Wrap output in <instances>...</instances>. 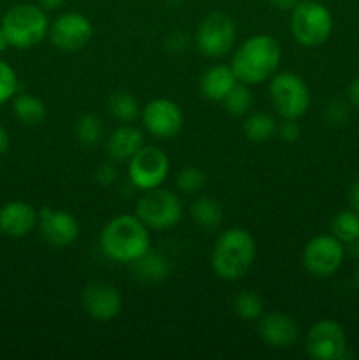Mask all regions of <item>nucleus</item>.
Listing matches in <instances>:
<instances>
[{"instance_id": "c85d7f7f", "label": "nucleus", "mask_w": 359, "mask_h": 360, "mask_svg": "<svg viewBox=\"0 0 359 360\" xmlns=\"http://www.w3.org/2000/svg\"><path fill=\"white\" fill-rule=\"evenodd\" d=\"M175 183L180 193L194 195V193H199L201 190L206 186V174H204L201 169L190 165V167H183L182 171L176 174Z\"/></svg>"}, {"instance_id": "b1692460", "label": "nucleus", "mask_w": 359, "mask_h": 360, "mask_svg": "<svg viewBox=\"0 0 359 360\" xmlns=\"http://www.w3.org/2000/svg\"><path fill=\"white\" fill-rule=\"evenodd\" d=\"M108 109L120 123H132L141 115L139 102L129 91H113L108 98Z\"/></svg>"}, {"instance_id": "c9c22d12", "label": "nucleus", "mask_w": 359, "mask_h": 360, "mask_svg": "<svg viewBox=\"0 0 359 360\" xmlns=\"http://www.w3.org/2000/svg\"><path fill=\"white\" fill-rule=\"evenodd\" d=\"M267 2H270L275 9L289 11V13H291V11L298 6L299 0H267Z\"/></svg>"}, {"instance_id": "7c9ffc66", "label": "nucleus", "mask_w": 359, "mask_h": 360, "mask_svg": "<svg viewBox=\"0 0 359 360\" xmlns=\"http://www.w3.org/2000/svg\"><path fill=\"white\" fill-rule=\"evenodd\" d=\"M348 116H351V108L347 102L334 101L326 108V120L331 125H344L348 122Z\"/></svg>"}, {"instance_id": "5701e85b", "label": "nucleus", "mask_w": 359, "mask_h": 360, "mask_svg": "<svg viewBox=\"0 0 359 360\" xmlns=\"http://www.w3.org/2000/svg\"><path fill=\"white\" fill-rule=\"evenodd\" d=\"M13 112L27 127L41 125L46 118V105L41 98L34 97V95L21 94L14 95L13 98Z\"/></svg>"}, {"instance_id": "7ed1b4c3", "label": "nucleus", "mask_w": 359, "mask_h": 360, "mask_svg": "<svg viewBox=\"0 0 359 360\" xmlns=\"http://www.w3.org/2000/svg\"><path fill=\"white\" fill-rule=\"evenodd\" d=\"M257 246L246 229L231 227L222 232L211 252L213 273L224 281L241 280L253 266Z\"/></svg>"}, {"instance_id": "72a5a7b5", "label": "nucleus", "mask_w": 359, "mask_h": 360, "mask_svg": "<svg viewBox=\"0 0 359 360\" xmlns=\"http://www.w3.org/2000/svg\"><path fill=\"white\" fill-rule=\"evenodd\" d=\"M278 137L285 143H296L301 136V129H299L298 120H284V122L278 125Z\"/></svg>"}, {"instance_id": "f257e3e1", "label": "nucleus", "mask_w": 359, "mask_h": 360, "mask_svg": "<svg viewBox=\"0 0 359 360\" xmlns=\"http://www.w3.org/2000/svg\"><path fill=\"white\" fill-rule=\"evenodd\" d=\"M282 62V48L273 35L257 34L236 48L231 69L239 83L248 86L270 81L278 72Z\"/></svg>"}, {"instance_id": "f03ea898", "label": "nucleus", "mask_w": 359, "mask_h": 360, "mask_svg": "<svg viewBox=\"0 0 359 360\" xmlns=\"http://www.w3.org/2000/svg\"><path fill=\"white\" fill-rule=\"evenodd\" d=\"M99 245L113 262L132 264L151 248L150 229L136 214H118L104 225Z\"/></svg>"}, {"instance_id": "aec40b11", "label": "nucleus", "mask_w": 359, "mask_h": 360, "mask_svg": "<svg viewBox=\"0 0 359 360\" xmlns=\"http://www.w3.org/2000/svg\"><path fill=\"white\" fill-rule=\"evenodd\" d=\"M129 266L134 276L143 283H158V281L168 280L169 274H171V262H169L168 257L151 248Z\"/></svg>"}, {"instance_id": "6ab92c4d", "label": "nucleus", "mask_w": 359, "mask_h": 360, "mask_svg": "<svg viewBox=\"0 0 359 360\" xmlns=\"http://www.w3.org/2000/svg\"><path fill=\"white\" fill-rule=\"evenodd\" d=\"M238 77L232 72L231 65H213L206 69L201 76L199 88L204 98L213 102H222L229 91L236 86Z\"/></svg>"}, {"instance_id": "a878e982", "label": "nucleus", "mask_w": 359, "mask_h": 360, "mask_svg": "<svg viewBox=\"0 0 359 360\" xmlns=\"http://www.w3.org/2000/svg\"><path fill=\"white\" fill-rule=\"evenodd\" d=\"M232 309L243 322H256L264 315V299L257 292L243 290L232 299Z\"/></svg>"}, {"instance_id": "393cba45", "label": "nucleus", "mask_w": 359, "mask_h": 360, "mask_svg": "<svg viewBox=\"0 0 359 360\" xmlns=\"http://www.w3.org/2000/svg\"><path fill=\"white\" fill-rule=\"evenodd\" d=\"M74 134H76L77 143L83 146H95L104 137V123L97 115L92 112H84L76 120V127H74Z\"/></svg>"}, {"instance_id": "79ce46f5", "label": "nucleus", "mask_w": 359, "mask_h": 360, "mask_svg": "<svg viewBox=\"0 0 359 360\" xmlns=\"http://www.w3.org/2000/svg\"><path fill=\"white\" fill-rule=\"evenodd\" d=\"M168 4H171V6H178V4H182L183 0H165Z\"/></svg>"}, {"instance_id": "ea45409f", "label": "nucleus", "mask_w": 359, "mask_h": 360, "mask_svg": "<svg viewBox=\"0 0 359 360\" xmlns=\"http://www.w3.org/2000/svg\"><path fill=\"white\" fill-rule=\"evenodd\" d=\"M345 253H348V255L354 257V259H359V239L345 245Z\"/></svg>"}, {"instance_id": "37998d69", "label": "nucleus", "mask_w": 359, "mask_h": 360, "mask_svg": "<svg viewBox=\"0 0 359 360\" xmlns=\"http://www.w3.org/2000/svg\"><path fill=\"white\" fill-rule=\"evenodd\" d=\"M355 285L359 287V266H358V271H355Z\"/></svg>"}, {"instance_id": "f3484780", "label": "nucleus", "mask_w": 359, "mask_h": 360, "mask_svg": "<svg viewBox=\"0 0 359 360\" xmlns=\"http://www.w3.org/2000/svg\"><path fill=\"white\" fill-rule=\"evenodd\" d=\"M37 224L39 211L25 200H11L0 207V232L7 238H25Z\"/></svg>"}, {"instance_id": "2f4dec72", "label": "nucleus", "mask_w": 359, "mask_h": 360, "mask_svg": "<svg viewBox=\"0 0 359 360\" xmlns=\"http://www.w3.org/2000/svg\"><path fill=\"white\" fill-rule=\"evenodd\" d=\"M94 178L101 186L115 185L116 179H118V167H116V162H102V164L95 169Z\"/></svg>"}, {"instance_id": "1a4fd4ad", "label": "nucleus", "mask_w": 359, "mask_h": 360, "mask_svg": "<svg viewBox=\"0 0 359 360\" xmlns=\"http://www.w3.org/2000/svg\"><path fill=\"white\" fill-rule=\"evenodd\" d=\"M345 245L333 234H319L303 248L301 262L306 273L315 278H329L340 271L345 259Z\"/></svg>"}, {"instance_id": "f704fd0d", "label": "nucleus", "mask_w": 359, "mask_h": 360, "mask_svg": "<svg viewBox=\"0 0 359 360\" xmlns=\"http://www.w3.org/2000/svg\"><path fill=\"white\" fill-rule=\"evenodd\" d=\"M347 97H348V104L359 109V76L355 77V79H352V83L348 84Z\"/></svg>"}, {"instance_id": "58836bf2", "label": "nucleus", "mask_w": 359, "mask_h": 360, "mask_svg": "<svg viewBox=\"0 0 359 360\" xmlns=\"http://www.w3.org/2000/svg\"><path fill=\"white\" fill-rule=\"evenodd\" d=\"M9 146H11L9 134H7V130L0 125V155L6 153V151L9 150Z\"/></svg>"}, {"instance_id": "ddd939ff", "label": "nucleus", "mask_w": 359, "mask_h": 360, "mask_svg": "<svg viewBox=\"0 0 359 360\" xmlns=\"http://www.w3.org/2000/svg\"><path fill=\"white\" fill-rule=\"evenodd\" d=\"M49 41L63 53H76L83 49L94 37V25L84 14L69 11L49 23Z\"/></svg>"}, {"instance_id": "dca6fc26", "label": "nucleus", "mask_w": 359, "mask_h": 360, "mask_svg": "<svg viewBox=\"0 0 359 360\" xmlns=\"http://www.w3.org/2000/svg\"><path fill=\"white\" fill-rule=\"evenodd\" d=\"M259 336L267 347L278 348V350H284V348L292 347V345L298 341L299 338V326L296 323V320L292 319L287 313H266V315L260 316L259 320Z\"/></svg>"}, {"instance_id": "39448f33", "label": "nucleus", "mask_w": 359, "mask_h": 360, "mask_svg": "<svg viewBox=\"0 0 359 360\" xmlns=\"http://www.w3.org/2000/svg\"><path fill=\"white\" fill-rule=\"evenodd\" d=\"M333 14L320 0H299L291 11V34L306 48H317L333 32Z\"/></svg>"}, {"instance_id": "2eb2a0df", "label": "nucleus", "mask_w": 359, "mask_h": 360, "mask_svg": "<svg viewBox=\"0 0 359 360\" xmlns=\"http://www.w3.org/2000/svg\"><path fill=\"white\" fill-rule=\"evenodd\" d=\"M39 227L48 245L67 248L80 238V221L74 214L44 206L39 211Z\"/></svg>"}, {"instance_id": "a19ab883", "label": "nucleus", "mask_w": 359, "mask_h": 360, "mask_svg": "<svg viewBox=\"0 0 359 360\" xmlns=\"http://www.w3.org/2000/svg\"><path fill=\"white\" fill-rule=\"evenodd\" d=\"M7 48H11V42H9V39H7V35H6V32H4V28L0 27V53L6 51Z\"/></svg>"}, {"instance_id": "f8f14e48", "label": "nucleus", "mask_w": 359, "mask_h": 360, "mask_svg": "<svg viewBox=\"0 0 359 360\" xmlns=\"http://www.w3.org/2000/svg\"><path fill=\"white\" fill-rule=\"evenodd\" d=\"M144 130L155 139H175L185 125L182 108L171 98H153L141 111Z\"/></svg>"}, {"instance_id": "bb28decb", "label": "nucleus", "mask_w": 359, "mask_h": 360, "mask_svg": "<svg viewBox=\"0 0 359 360\" xmlns=\"http://www.w3.org/2000/svg\"><path fill=\"white\" fill-rule=\"evenodd\" d=\"M331 234L344 245L359 239V213L354 210H344L331 220Z\"/></svg>"}, {"instance_id": "a211bd4d", "label": "nucleus", "mask_w": 359, "mask_h": 360, "mask_svg": "<svg viewBox=\"0 0 359 360\" xmlns=\"http://www.w3.org/2000/svg\"><path fill=\"white\" fill-rule=\"evenodd\" d=\"M144 146V136L132 123H122L115 129L106 143V151L113 162L129 164L130 158Z\"/></svg>"}, {"instance_id": "cd10ccee", "label": "nucleus", "mask_w": 359, "mask_h": 360, "mask_svg": "<svg viewBox=\"0 0 359 360\" xmlns=\"http://www.w3.org/2000/svg\"><path fill=\"white\" fill-rule=\"evenodd\" d=\"M222 102H224V108L229 115L234 116V118H239V116L248 115L250 108H252L253 104V95L252 91H250L248 84L239 83L238 81L236 86L229 91L227 97Z\"/></svg>"}, {"instance_id": "423d86ee", "label": "nucleus", "mask_w": 359, "mask_h": 360, "mask_svg": "<svg viewBox=\"0 0 359 360\" xmlns=\"http://www.w3.org/2000/svg\"><path fill=\"white\" fill-rule=\"evenodd\" d=\"M270 98L275 111L284 120H299L312 104L308 84L294 72H277L271 77Z\"/></svg>"}, {"instance_id": "473e14b6", "label": "nucleus", "mask_w": 359, "mask_h": 360, "mask_svg": "<svg viewBox=\"0 0 359 360\" xmlns=\"http://www.w3.org/2000/svg\"><path fill=\"white\" fill-rule=\"evenodd\" d=\"M190 39L185 32H171V34L165 37V49L169 53H175V55H182L189 49Z\"/></svg>"}, {"instance_id": "0eeeda50", "label": "nucleus", "mask_w": 359, "mask_h": 360, "mask_svg": "<svg viewBox=\"0 0 359 360\" xmlns=\"http://www.w3.org/2000/svg\"><path fill=\"white\" fill-rule=\"evenodd\" d=\"M136 217L151 231H168L180 224L183 207L175 192L158 186L146 190L137 199Z\"/></svg>"}, {"instance_id": "e433bc0d", "label": "nucleus", "mask_w": 359, "mask_h": 360, "mask_svg": "<svg viewBox=\"0 0 359 360\" xmlns=\"http://www.w3.org/2000/svg\"><path fill=\"white\" fill-rule=\"evenodd\" d=\"M348 202H351L352 210L359 213V181L354 183L351 190H348Z\"/></svg>"}, {"instance_id": "4be33fe9", "label": "nucleus", "mask_w": 359, "mask_h": 360, "mask_svg": "<svg viewBox=\"0 0 359 360\" xmlns=\"http://www.w3.org/2000/svg\"><path fill=\"white\" fill-rule=\"evenodd\" d=\"M190 217L199 227L206 229V231H215V229L220 227L224 211H222L220 202L217 199L201 195L190 204Z\"/></svg>"}, {"instance_id": "4c0bfd02", "label": "nucleus", "mask_w": 359, "mask_h": 360, "mask_svg": "<svg viewBox=\"0 0 359 360\" xmlns=\"http://www.w3.org/2000/svg\"><path fill=\"white\" fill-rule=\"evenodd\" d=\"M37 4L46 13H51V11H58L65 4V0H37Z\"/></svg>"}, {"instance_id": "412c9836", "label": "nucleus", "mask_w": 359, "mask_h": 360, "mask_svg": "<svg viewBox=\"0 0 359 360\" xmlns=\"http://www.w3.org/2000/svg\"><path fill=\"white\" fill-rule=\"evenodd\" d=\"M278 132V122L273 115L266 111L252 112L243 122V134L252 143H266L273 139Z\"/></svg>"}, {"instance_id": "20e7f679", "label": "nucleus", "mask_w": 359, "mask_h": 360, "mask_svg": "<svg viewBox=\"0 0 359 360\" xmlns=\"http://www.w3.org/2000/svg\"><path fill=\"white\" fill-rule=\"evenodd\" d=\"M0 27L6 32L11 46L28 49L41 44L49 34L48 13L39 4L21 2L9 7L2 16Z\"/></svg>"}, {"instance_id": "6e6552de", "label": "nucleus", "mask_w": 359, "mask_h": 360, "mask_svg": "<svg viewBox=\"0 0 359 360\" xmlns=\"http://www.w3.org/2000/svg\"><path fill=\"white\" fill-rule=\"evenodd\" d=\"M238 37L234 20L225 13H211L201 21L196 32V46L206 58H222L232 51Z\"/></svg>"}, {"instance_id": "c756f323", "label": "nucleus", "mask_w": 359, "mask_h": 360, "mask_svg": "<svg viewBox=\"0 0 359 360\" xmlns=\"http://www.w3.org/2000/svg\"><path fill=\"white\" fill-rule=\"evenodd\" d=\"M18 86L20 83H18L16 70L6 60L0 58V104L13 101L14 95L18 94Z\"/></svg>"}, {"instance_id": "9d476101", "label": "nucleus", "mask_w": 359, "mask_h": 360, "mask_svg": "<svg viewBox=\"0 0 359 360\" xmlns=\"http://www.w3.org/2000/svg\"><path fill=\"white\" fill-rule=\"evenodd\" d=\"M169 157L158 146L144 144L129 160V179L137 190L158 188L169 176Z\"/></svg>"}, {"instance_id": "9b49d317", "label": "nucleus", "mask_w": 359, "mask_h": 360, "mask_svg": "<svg viewBox=\"0 0 359 360\" xmlns=\"http://www.w3.org/2000/svg\"><path fill=\"white\" fill-rule=\"evenodd\" d=\"M306 354L315 360H341L348 357L347 334L331 319L319 320L310 327L305 341Z\"/></svg>"}, {"instance_id": "4468645a", "label": "nucleus", "mask_w": 359, "mask_h": 360, "mask_svg": "<svg viewBox=\"0 0 359 360\" xmlns=\"http://www.w3.org/2000/svg\"><path fill=\"white\" fill-rule=\"evenodd\" d=\"M81 302L84 311L97 322H111L123 308L122 294L118 288L106 281H94L87 285L81 294Z\"/></svg>"}]
</instances>
